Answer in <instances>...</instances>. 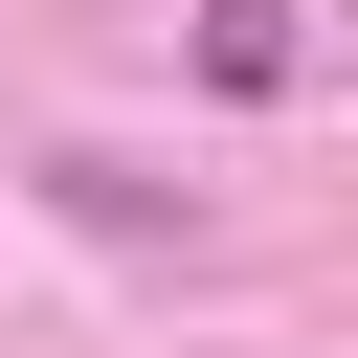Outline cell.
I'll use <instances>...</instances> for the list:
<instances>
[{
    "label": "cell",
    "mask_w": 358,
    "mask_h": 358,
    "mask_svg": "<svg viewBox=\"0 0 358 358\" xmlns=\"http://www.w3.org/2000/svg\"><path fill=\"white\" fill-rule=\"evenodd\" d=\"M291 67H313V45H291L268 0H224V22H201V90H291Z\"/></svg>",
    "instance_id": "1"
}]
</instances>
